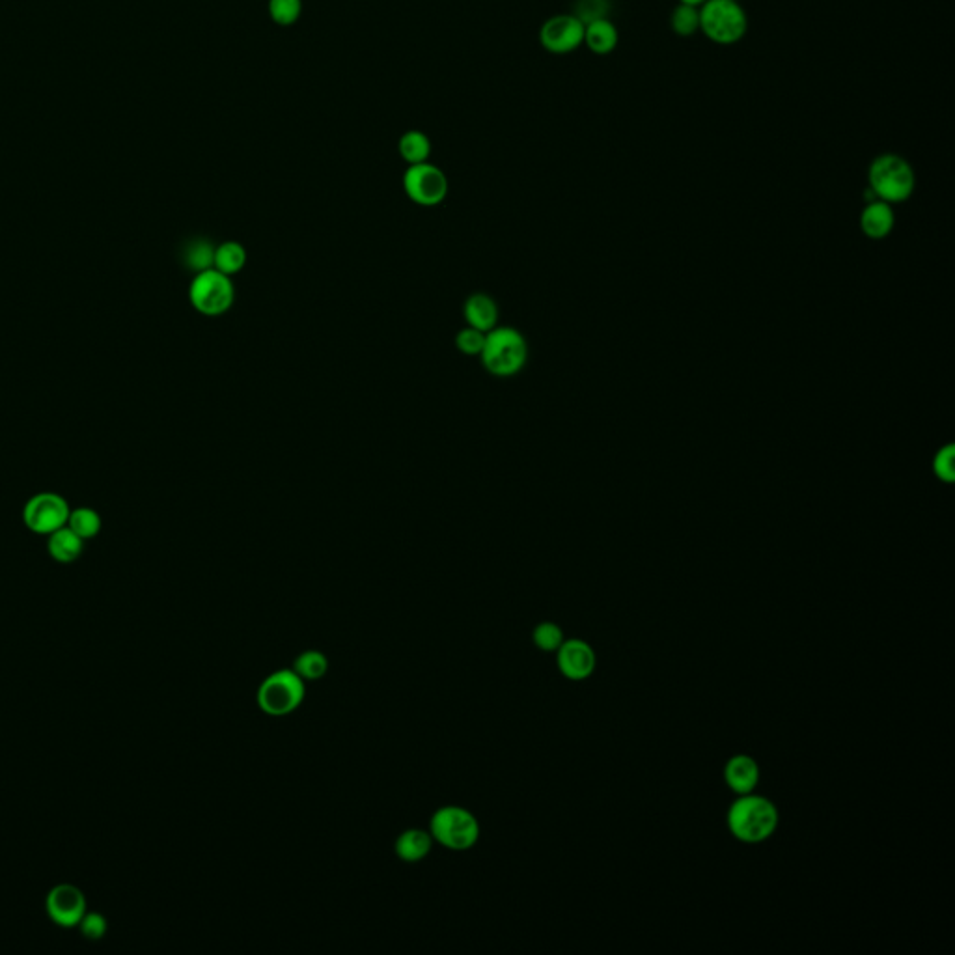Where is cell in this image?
Segmentation results:
<instances>
[{"mask_svg":"<svg viewBox=\"0 0 955 955\" xmlns=\"http://www.w3.org/2000/svg\"><path fill=\"white\" fill-rule=\"evenodd\" d=\"M700 30L717 45H734L747 34V12L739 0H706L700 6Z\"/></svg>","mask_w":955,"mask_h":955,"instance_id":"4","label":"cell"},{"mask_svg":"<svg viewBox=\"0 0 955 955\" xmlns=\"http://www.w3.org/2000/svg\"><path fill=\"white\" fill-rule=\"evenodd\" d=\"M870 191L886 204H901L909 200L916 187V176L909 161L896 153H883L873 159L868 170Z\"/></svg>","mask_w":955,"mask_h":955,"instance_id":"2","label":"cell"},{"mask_svg":"<svg viewBox=\"0 0 955 955\" xmlns=\"http://www.w3.org/2000/svg\"><path fill=\"white\" fill-rule=\"evenodd\" d=\"M303 12V0H269V15L280 27H290Z\"/></svg>","mask_w":955,"mask_h":955,"instance_id":"25","label":"cell"},{"mask_svg":"<svg viewBox=\"0 0 955 955\" xmlns=\"http://www.w3.org/2000/svg\"><path fill=\"white\" fill-rule=\"evenodd\" d=\"M463 316L469 327H474L482 333H489L497 327L499 321V306L487 293H474L463 306Z\"/></svg>","mask_w":955,"mask_h":955,"instance_id":"15","label":"cell"},{"mask_svg":"<svg viewBox=\"0 0 955 955\" xmlns=\"http://www.w3.org/2000/svg\"><path fill=\"white\" fill-rule=\"evenodd\" d=\"M556 653H558V659H556L558 668L564 678L571 681H584L594 676L597 666L596 651L588 642L579 638L564 640V644Z\"/></svg>","mask_w":955,"mask_h":955,"instance_id":"12","label":"cell"},{"mask_svg":"<svg viewBox=\"0 0 955 955\" xmlns=\"http://www.w3.org/2000/svg\"><path fill=\"white\" fill-rule=\"evenodd\" d=\"M679 2H681V4H689V6H696V8H700V6H702L706 0H679Z\"/></svg>","mask_w":955,"mask_h":955,"instance_id":"31","label":"cell"},{"mask_svg":"<svg viewBox=\"0 0 955 955\" xmlns=\"http://www.w3.org/2000/svg\"><path fill=\"white\" fill-rule=\"evenodd\" d=\"M728 829L743 844H762L769 840L780 823V814L773 801L762 795H739L728 810Z\"/></svg>","mask_w":955,"mask_h":955,"instance_id":"1","label":"cell"},{"mask_svg":"<svg viewBox=\"0 0 955 955\" xmlns=\"http://www.w3.org/2000/svg\"><path fill=\"white\" fill-rule=\"evenodd\" d=\"M485 344V333L474 329V327H465L463 331H459L456 336V346L463 355H471V357H480L482 349H484Z\"/></svg>","mask_w":955,"mask_h":955,"instance_id":"28","label":"cell"},{"mask_svg":"<svg viewBox=\"0 0 955 955\" xmlns=\"http://www.w3.org/2000/svg\"><path fill=\"white\" fill-rule=\"evenodd\" d=\"M327 668H329L327 657L321 651L312 650L305 651L297 657L293 672L299 678L306 679V681H316V679L323 678L327 674Z\"/></svg>","mask_w":955,"mask_h":955,"instance_id":"24","label":"cell"},{"mask_svg":"<svg viewBox=\"0 0 955 955\" xmlns=\"http://www.w3.org/2000/svg\"><path fill=\"white\" fill-rule=\"evenodd\" d=\"M47 549L51 558L60 564L75 562L84 551V540L79 538L70 526H62L53 534H49Z\"/></svg>","mask_w":955,"mask_h":955,"instance_id":"17","label":"cell"},{"mask_svg":"<svg viewBox=\"0 0 955 955\" xmlns=\"http://www.w3.org/2000/svg\"><path fill=\"white\" fill-rule=\"evenodd\" d=\"M480 359L485 370L497 377H512L525 368L528 344L525 336L513 327H495L485 333Z\"/></svg>","mask_w":955,"mask_h":955,"instance_id":"3","label":"cell"},{"mask_svg":"<svg viewBox=\"0 0 955 955\" xmlns=\"http://www.w3.org/2000/svg\"><path fill=\"white\" fill-rule=\"evenodd\" d=\"M189 299L196 312L202 316H222L236 301V286L232 278L222 275L217 269L196 273L189 286Z\"/></svg>","mask_w":955,"mask_h":955,"instance_id":"5","label":"cell"},{"mask_svg":"<svg viewBox=\"0 0 955 955\" xmlns=\"http://www.w3.org/2000/svg\"><path fill=\"white\" fill-rule=\"evenodd\" d=\"M670 27L681 38L694 36L700 30V8L679 2L670 14Z\"/></svg>","mask_w":955,"mask_h":955,"instance_id":"22","label":"cell"},{"mask_svg":"<svg viewBox=\"0 0 955 955\" xmlns=\"http://www.w3.org/2000/svg\"><path fill=\"white\" fill-rule=\"evenodd\" d=\"M534 644L541 651H558L564 644V631L553 622H543L534 629Z\"/></svg>","mask_w":955,"mask_h":955,"instance_id":"26","label":"cell"},{"mask_svg":"<svg viewBox=\"0 0 955 955\" xmlns=\"http://www.w3.org/2000/svg\"><path fill=\"white\" fill-rule=\"evenodd\" d=\"M403 191L411 202L424 208L443 204L448 194V180L441 168L426 163L409 165L403 174Z\"/></svg>","mask_w":955,"mask_h":955,"instance_id":"8","label":"cell"},{"mask_svg":"<svg viewBox=\"0 0 955 955\" xmlns=\"http://www.w3.org/2000/svg\"><path fill=\"white\" fill-rule=\"evenodd\" d=\"M933 472L935 476L944 482L952 484L955 480V448L954 444H946L937 450L933 457Z\"/></svg>","mask_w":955,"mask_h":955,"instance_id":"27","label":"cell"},{"mask_svg":"<svg viewBox=\"0 0 955 955\" xmlns=\"http://www.w3.org/2000/svg\"><path fill=\"white\" fill-rule=\"evenodd\" d=\"M398 150L402 155L403 161L409 165H418L426 163L431 153L430 137L422 131H407L403 133L402 139L398 142Z\"/></svg>","mask_w":955,"mask_h":955,"instance_id":"20","label":"cell"},{"mask_svg":"<svg viewBox=\"0 0 955 955\" xmlns=\"http://www.w3.org/2000/svg\"><path fill=\"white\" fill-rule=\"evenodd\" d=\"M247 265V250L237 241H226L215 249L213 269L221 271L222 275L232 277L237 275Z\"/></svg>","mask_w":955,"mask_h":955,"instance_id":"19","label":"cell"},{"mask_svg":"<svg viewBox=\"0 0 955 955\" xmlns=\"http://www.w3.org/2000/svg\"><path fill=\"white\" fill-rule=\"evenodd\" d=\"M540 43L553 55H568L584 43V23L577 15H554L543 23Z\"/></svg>","mask_w":955,"mask_h":955,"instance_id":"10","label":"cell"},{"mask_svg":"<svg viewBox=\"0 0 955 955\" xmlns=\"http://www.w3.org/2000/svg\"><path fill=\"white\" fill-rule=\"evenodd\" d=\"M70 506L64 497L56 493H40L28 499L23 508V523L30 532L49 536L58 528L68 525Z\"/></svg>","mask_w":955,"mask_h":955,"instance_id":"9","label":"cell"},{"mask_svg":"<svg viewBox=\"0 0 955 955\" xmlns=\"http://www.w3.org/2000/svg\"><path fill=\"white\" fill-rule=\"evenodd\" d=\"M896 224V217L892 211V204L883 200H872L860 213V230L870 239H885L892 234Z\"/></svg>","mask_w":955,"mask_h":955,"instance_id":"14","label":"cell"},{"mask_svg":"<svg viewBox=\"0 0 955 955\" xmlns=\"http://www.w3.org/2000/svg\"><path fill=\"white\" fill-rule=\"evenodd\" d=\"M79 928L88 941H99L107 933V920L103 914L86 913L79 922Z\"/></svg>","mask_w":955,"mask_h":955,"instance_id":"30","label":"cell"},{"mask_svg":"<svg viewBox=\"0 0 955 955\" xmlns=\"http://www.w3.org/2000/svg\"><path fill=\"white\" fill-rule=\"evenodd\" d=\"M49 918L60 928H77L86 914V898L73 885H56L45 900Z\"/></svg>","mask_w":955,"mask_h":955,"instance_id":"11","label":"cell"},{"mask_svg":"<svg viewBox=\"0 0 955 955\" xmlns=\"http://www.w3.org/2000/svg\"><path fill=\"white\" fill-rule=\"evenodd\" d=\"M760 765L748 754H735L724 765V780L735 795H747L760 784Z\"/></svg>","mask_w":955,"mask_h":955,"instance_id":"13","label":"cell"},{"mask_svg":"<svg viewBox=\"0 0 955 955\" xmlns=\"http://www.w3.org/2000/svg\"><path fill=\"white\" fill-rule=\"evenodd\" d=\"M620 42L618 28L609 17L596 19L584 25V45L596 55H609Z\"/></svg>","mask_w":955,"mask_h":955,"instance_id":"16","label":"cell"},{"mask_svg":"<svg viewBox=\"0 0 955 955\" xmlns=\"http://www.w3.org/2000/svg\"><path fill=\"white\" fill-rule=\"evenodd\" d=\"M68 526H70L71 530H73L79 538H83V540L86 541L96 538L97 534L101 532L103 523H101V517H99V513H97L96 510H92V508H77V510L70 512Z\"/></svg>","mask_w":955,"mask_h":955,"instance_id":"23","label":"cell"},{"mask_svg":"<svg viewBox=\"0 0 955 955\" xmlns=\"http://www.w3.org/2000/svg\"><path fill=\"white\" fill-rule=\"evenodd\" d=\"M213 258H215V247L206 239H194L183 250V262L194 273L213 269Z\"/></svg>","mask_w":955,"mask_h":955,"instance_id":"21","label":"cell"},{"mask_svg":"<svg viewBox=\"0 0 955 955\" xmlns=\"http://www.w3.org/2000/svg\"><path fill=\"white\" fill-rule=\"evenodd\" d=\"M431 838L452 851H465L480 838V825L471 812L459 806H446L431 817Z\"/></svg>","mask_w":955,"mask_h":955,"instance_id":"7","label":"cell"},{"mask_svg":"<svg viewBox=\"0 0 955 955\" xmlns=\"http://www.w3.org/2000/svg\"><path fill=\"white\" fill-rule=\"evenodd\" d=\"M305 679L293 670H278L258 689V706L271 717L290 715L305 700Z\"/></svg>","mask_w":955,"mask_h":955,"instance_id":"6","label":"cell"},{"mask_svg":"<svg viewBox=\"0 0 955 955\" xmlns=\"http://www.w3.org/2000/svg\"><path fill=\"white\" fill-rule=\"evenodd\" d=\"M610 10L609 0H579L577 6H575V14L582 23H590V21H596V19H603L607 17Z\"/></svg>","mask_w":955,"mask_h":955,"instance_id":"29","label":"cell"},{"mask_svg":"<svg viewBox=\"0 0 955 955\" xmlns=\"http://www.w3.org/2000/svg\"><path fill=\"white\" fill-rule=\"evenodd\" d=\"M431 834L420 829L403 832L396 840V855L405 862H418L426 859L431 851Z\"/></svg>","mask_w":955,"mask_h":955,"instance_id":"18","label":"cell"}]
</instances>
